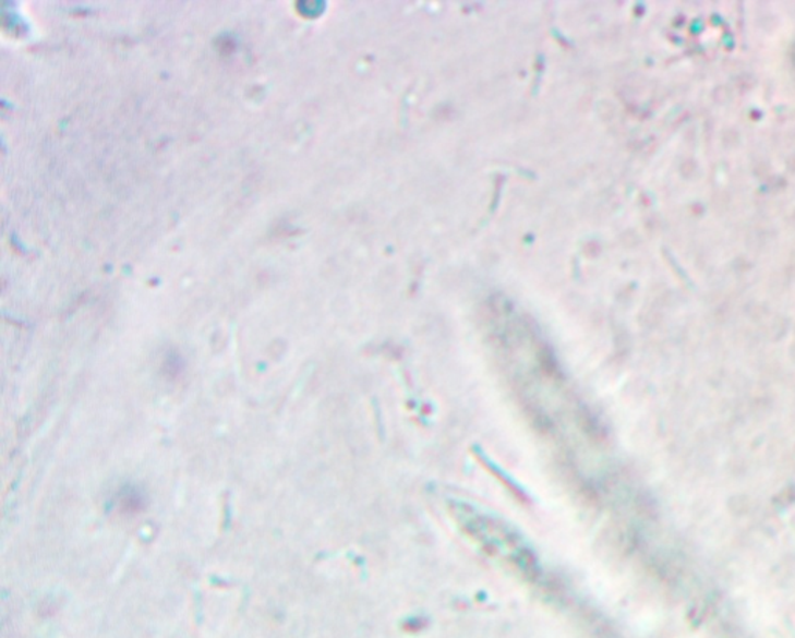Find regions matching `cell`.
<instances>
[{
  "mask_svg": "<svg viewBox=\"0 0 795 638\" xmlns=\"http://www.w3.org/2000/svg\"><path fill=\"white\" fill-rule=\"evenodd\" d=\"M120 508L123 511L137 513L138 509L143 508L142 497L135 494V491L124 493V496L120 498Z\"/></svg>",
  "mask_w": 795,
  "mask_h": 638,
  "instance_id": "obj_1",
  "label": "cell"
}]
</instances>
